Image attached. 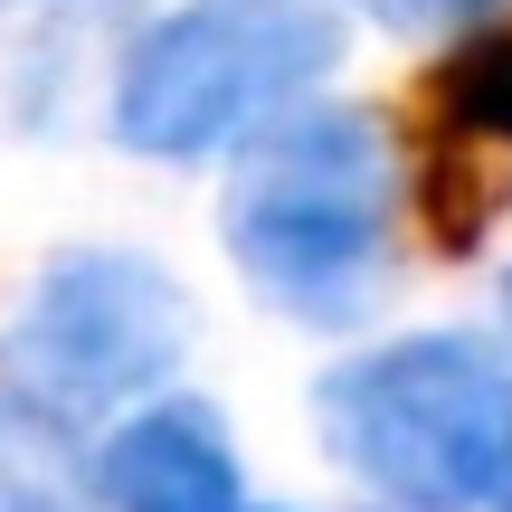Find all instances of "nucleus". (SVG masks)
<instances>
[{"mask_svg":"<svg viewBox=\"0 0 512 512\" xmlns=\"http://www.w3.org/2000/svg\"><path fill=\"white\" fill-rule=\"evenodd\" d=\"M389 143L370 114L323 105V114H275L238 152L219 238L238 275L275 313L313 332H342L380 304L389 275Z\"/></svg>","mask_w":512,"mask_h":512,"instance_id":"nucleus-1","label":"nucleus"},{"mask_svg":"<svg viewBox=\"0 0 512 512\" xmlns=\"http://www.w3.org/2000/svg\"><path fill=\"white\" fill-rule=\"evenodd\" d=\"M323 446L399 512H512V351L465 332L361 351L313 389Z\"/></svg>","mask_w":512,"mask_h":512,"instance_id":"nucleus-2","label":"nucleus"},{"mask_svg":"<svg viewBox=\"0 0 512 512\" xmlns=\"http://www.w3.org/2000/svg\"><path fill=\"white\" fill-rule=\"evenodd\" d=\"M342 57L332 0H181L114 76V143L143 162H209L256 143Z\"/></svg>","mask_w":512,"mask_h":512,"instance_id":"nucleus-3","label":"nucleus"},{"mask_svg":"<svg viewBox=\"0 0 512 512\" xmlns=\"http://www.w3.org/2000/svg\"><path fill=\"white\" fill-rule=\"evenodd\" d=\"M190 342V304L162 266L124 247H67L38 275L29 313L0 342L19 408L38 427H86L105 408H124L133 389H152Z\"/></svg>","mask_w":512,"mask_h":512,"instance_id":"nucleus-4","label":"nucleus"},{"mask_svg":"<svg viewBox=\"0 0 512 512\" xmlns=\"http://www.w3.org/2000/svg\"><path fill=\"white\" fill-rule=\"evenodd\" d=\"M512 190V29H484L418 86V209L427 238L465 256Z\"/></svg>","mask_w":512,"mask_h":512,"instance_id":"nucleus-5","label":"nucleus"},{"mask_svg":"<svg viewBox=\"0 0 512 512\" xmlns=\"http://www.w3.org/2000/svg\"><path fill=\"white\" fill-rule=\"evenodd\" d=\"M95 512H238V456L200 399H162L95 446Z\"/></svg>","mask_w":512,"mask_h":512,"instance_id":"nucleus-6","label":"nucleus"},{"mask_svg":"<svg viewBox=\"0 0 512 512\" xmlns=\"http://www.w3.org/2000/svg\"><path fill=\"white\" fill-rule=\"evenodd\" d=\"M0 512H76L67 503V484H57V465H48V446H38V418L29 408H0Z\"/></svg>","mask_w":512,"mask_h":512,"instance_id":"nucleus-7","label":"nucleus"},{"mask_svg":"<svg viewBox=\"0 0 512 512\" xmlns=\"http://www.w3.org/2000/svg\"><path fill=\"white\" fill-rule=\"evenodd\" d=\"M503 313H512V285H503Z\"/></svg>","mask_w":512,"mask_h":512,"instance_id":"nucleus-8","label":"nucleus"}]
</instances>
